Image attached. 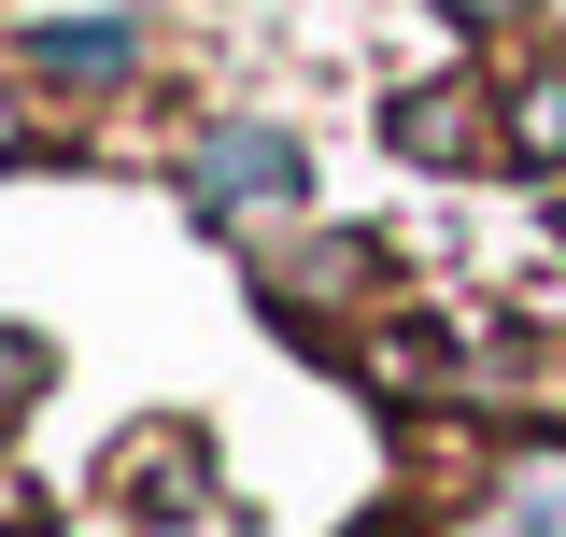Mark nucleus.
I'll return each instance as SVG.
<instances>
[{
  "mask_svg": "<svg viewBox=\"0 0 566 537\" xmlns=\"http://www.w3.org/2000/svg\"><path fill=\"white\" fill-rule=\"evenodd\" d=\"M114 509L128 524H185V509H212V467L185 424H142V439H114Z\"/></svg>",
  "mask_w": 566,
  "mask_h": 537,
  "instance_id": "1",
  "label": "nucleus"
},
{
  "mask_svg": "<svg viewBox=\"0 0 566 537\" xmlns=\"http://www.w3.org/2000/svg\"><path fill=\"white\" fill-rule=\"evenodd\" d=\"M199 199L212 212H283L297 199V141L283 128H212L199 141Z\"/></svg>",
  "mask_w": 566,
  "mask_h": 537,
  "instance_id": "2",
  "label": "nucleus"
},
{
  "mask_svg": "<svg viewBox=\"0 0 566 537\" xmlns=\"http://www.w3.org/2000/svg\"><path fill=\"white\" fill-rule=\"evenodd\" d=\"M397 156L482 170V156H510V128H495V99H468V85H424V99H397Z\"/></svg>",
  "mask_w": 566,
  "mask_h": 537,
  "instance_id": "3",
  "label": "nucleus"
},
{
  "mask_svg": "<svg viewBox=\"0 0 566 537\" xmlns=\"http://www.w3.org/2000/svg\"><path fill=\"white\" fill-rule=\"evenodd\" d=\"M128 57H142V29H114V14H85V29H29V71H57V85H114Z\"/></svg>",
  "mask_w": 566,
  "mask_h": 537,
  "instance_id": "4",
  "label": "nucleus"
},
{
  "mask_svg": "<svg viewBox=\"0 0 566 537\" xmlns=\"http://www.w3.org/2000/svg\"><path fill=\"white\" fill-rule=\"evenodd\" d=\"M482 537H566V453H524L510 495L482 509Z\"/></svg>",
  "mask_w": 566,
  "mask_h": 537,
  "instance_id": "5",
  "label": "nucleus"
},
{
  "mask_svg": "<svg viewBox=\"0 0 566 537\" xmlns=\"http://www.w3.org/2000/svg\"><path fill=\"white\" fill-rule=\"evenodd\" d=\"M495 128H510V156H524V170H553V156H566V71H524Z\"/></svg>",
  "mask_w": 566,
  "mask_h": 537,
  "instance_id": "6",
  "label": "nucleus"
},
{
  "mask_svg": "<svg viewBox=\"0 0 566 537\" xmlns=\"http://www.w3.org/2000/svg\"><path fill=\"white\" fill-rule=\"evenodd\" d=\"M14 397H43V339H14V326H0V410H14Z\"/></svg>",
  "mask_w": 566,
  "mask_h": 537,
  "instance_id": "7",
  "label": "nucleus"
},
{
  "mask_svg": "<svg viewBox=\"0 0 566 537\" xmlns=\"http://www.w3.org/2000/svg\"><path fill=\"white\" fill-rule=\"evenodd\" d=\"M0 537H43V495L29 481H0Z\"/></svg>",
  "mask_w": 566,
  "mask_h": 537,
  "instance_id": "8",
  "label": "nucleus"
},
{
  "mask_svg": "<svg viewBox=\"0 0 566 537\" xmlns=\"http://www.w3.org/2000/svg\"><path fill=\"white\" fill-rule=\"evenodd\" d=\"M453 14H524V0H453Z\"/></svg>",
  "mask_w": 566,
  "mask_h": 537,
  "instance_id": "9",
  "label": "nucleus"
},
{
  "mask_svg": "<svg viewBox=\"0 0 566 537\" xmlns=\"http://www.w3.org/2000/svg\"><path fill=\"white\" fill-rule=\"evenodd\" d=\"M14 141H29V128H14V114H0V156H14Z\"/></svg>",
  "mask_w": 566,
  "mask_h": 537,
  "instance_id": "10",
  "label": "nucleus"
}]
</instances>
